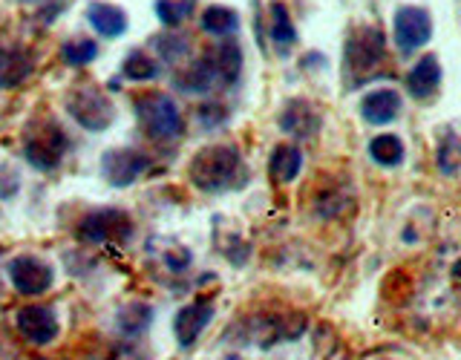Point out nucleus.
I'll return each mask as SVG.
<instances>
[{"instance_id": "obj_12", "label": "nucleus", "mask_w": 461, "mask_h": 360, "mask_svg": "<svg viewBox=\"0 0 461 360\" xmlns=\"http://www.w3.org/2000/svg\"><path fill=\"white\" fill-rule=\"evenodd\" d=\"M280 127H283V133H288V136L309 139V136L317 133V130H321V112H317L309 101L294 98V101H288V104H285V110L280 115Z\"/></svg>"}, {"instance_id": "obj_27", "label": "nucleus", "mask_w": 461, "mask_h": 360, "mask_svg": "<svg viewBox=\"0 0 461 360\" xmlns=\"http://www.w3.org/2000/svg\"><path fill=\"white\" fill-rule=\"evenodd\" d=\"M95 58H98V43L95 40L78 38V40L64 43V61L72 64V67H86V64H93Z\"/></svg>"}, {"instance_id": "obj_26", "label": "nucleus", "mask_w": 461, "mask_h": 360, "mask_svg": "<svg viewBox=\"0 0 461 360\" xmlns=\"http://www.w3.org/2000/svg\"><path fill=\"white\" fill-rule=\"evenodd\" d=\"M196 0H156V14L165 26H179L185 18H191Z\"/></svg>"}, {"instance_id": "obj_21", "label": "nucleus", "mask_w": 461, "mask_h": 360, "mask_svg": "<svg viewBox=\"0 0 461 360\" xmlns=\"http://www.w3.org/2000/svg\"><path fill=\"white\" fill-rule=\"evenodd\" d=\"M271 40L277 43L280 50L294 47V40H297V29L292 23V14H288L285 4H271Z\"/></svg>"}, {"instance_id": "obj_15", "label": "nucleus", "mask_w": 461, "mask_h": 360, "mask_svg": "<svg viewBox=\"0 0 461 360\" xmlns=\"http://www.w3.org/2000/svg\"><path fill=\"white\" fill-rule=\"evenodd\" d=\"M360 112L369 124H389L401 112V95L395 90H375L360 101Z\"/></svg>"}, {"instance_id": "obj_28", "label": "nucleus", "mask_w": 461, "mask_h": 360, "mask_svg": "<svg viewBox=\"0 0 461 360\" xmlns=\"http://www.w3.org/2000/svg\"><path fill=\"white\" fill-rule=\"evenodd\" d=\"M21 191V176L12 165H0V199H12Z\"/></svg>"}, {"instance_id": "obj_10", "label": "nucleus", "mask_w": 461, "mask_h": 360, "mask_svg": "<svg viewBox=\"0 0 461 360\" xmlns=\"http://www.w3.org/2000/svg\"><path fill=\"white\" fill-rule=\"evenodd\" d=\"M18 323V331L35 346H50L58 331H61V323H58V314L50 306H23L14 317Z\"/></svg>"}, {"instance_id": "obj_29", "label": "nucleus", "mask_w": 461, "mask_h": 360, "mask_svg": "<svg viewBox=\"0 0 461 360\" xmlns=\"http://www.w3.org/2000/svg\"><path fill=\"white\" fill-rule=\"evenodd\" d=\"M158 52H162L167 61H176L185 52V40L182 38H158Z\"/></svg>"}, {"instance_id": "obj_8", "label": "nucleus", "mask_w": 461, "mask_h": 360, "mask_svg": "<svg viewBox=\"0 0 461 360\" xmlns=\"http://www.w3.org/2000/svg\"><path fill=\"white\" fill-rule=\"evenodd\" d=\"M429 38H432V18L427 9L403 6L395 12V47L403 55L421 50Z\"/></svg>"}, {"instance_id": "obj_18", "label": "nucleus", "mask_w": 461, "mask_h": 360, "mask_svg": "<svg viewBox=\"0 0 461 360\" xmlns=\"http://www.w3.org/2000/svg\"><path fill=\"white\" fill-rule=\"evenodd\" d=\"M211 64L216 72V84H234L240 78V69H242V52L237 43H220L213 52H211Z\"/></svg>"}, {"instance_id": "obj_14", "label": "nucleus", "mask_w": 461, "mask_h": 360, "mask_svg": "<svg viewBox=\"0 0 461 360\" xmlns=\"http://www.w3.org/2000/svg\"><path fill=\"white\" fill-rule=\"evenodd\" d=\"M32 55L14 47H0V90H14L32 76Z\"/></svg>"}, {"instance_id": "obj_20", "label": "nucleus", "mask_w": 461, "mask_h": 360, "mask_svg": "<svg viewBox=\"0 0 461 360\" xmlns=\"http://www.w3.org/2000/svg\"><path fill=\"white\" fill-rule=\"evenodd\" d=\"M369 156L384 167H395L403 162V141L398 136H389V133L375 136L369 141Z\"/></svg>"}, {"instance_id": "obj_1", "label": "nucleus", "mask_w": 461, "mask_h": 360, "mask_svg": "<svg viewBox=\"0 0 461 360\" xmlns=\"http://www.w3.org/2000/svg\"><path fill=\"white\" fill-rule=\"evenodd\" d=\"M249 173L237 148L230 144H211L199 150L191 162V182L205 194H225L245 184Z\"/></svg>"}, {"instance_id": "obj_9", "label": "nucleus", "mask_w": 461, "mask_h": 360, "mask_svg": "<svg viewBox=\"0 0 461 360\" xmlns=\"http://www.w3.org/2000/svg\"><path fill=\"white\" fill-rule=\"evenodd\" d=\"M148 167H150V158L139 150H130V148L110 150V153H104V162H101V173H104V179L113 187L133 184Z\"/></svg>"}, {"instance_id": "obj_13", "label": "nucleus", "mask_w": 461, "mask_h": 360, "mask_svg": "<svg viewBox=\"0 0 461 360\" xmlns=\"http://www.w3.org/2000/svg\"><path fill=\"white\" fill-rule=\"evenodd\" d=\"M407 86H410V93L412 98H432L438 93V86H441V61L436 55H424L421 61H415V67L410 69V76H407Z\"/></svg>"}, {"instance_id": "obj_3", "label": "nucleus", "mask_w": 461, "mask_h": 360, "mask_svg": "<svg viewBox=\"0 0 461 360\" xmlns=\"http://www.w3.org/2000/svg\"><path fill=\"white\" fill-rule=\"evenodd\" d=\"M386 55V38L375 26L355 29L346 40L343 50V67L352 76V84H360L369 72L384 61Z\"/></svg>"}, {"instance_id": "obj_5", "label": "nucleus", "mask_w": 461, "mask_h": 360, "mask_svg": "<svg viewBox=\"0 0 461 360\" xmlns=\"http://www.w3.org/2000/svg\"><path fill=\"white\" fill-rule=\"evenodd\" d=\"M69 148V139L55 122L38 124L23 141V158L38 170H55Z\"/></svg>"}, {"instance_id": "obj_17", "label": "nucleus", "mask_w": 461, "mask_h": 360, "mask_svg": "<svg viewBox=\"0 0 461 360\" xmlns=\"http://www.w3.org/2000/svg\"><path fill=\"white\" fill-rule=\"evenodd\" d=\"M86 18H90L95 32L104 35V38H119V35L127 32V14L119 6L93 4L90 9H86Z\"/></svg>"}, {"instance_id": "obj_23", "label": "nucleus", "mask_w": 461, "mask_h": 360, "mask_svg": "<svg viewBox=\"0 0 461 360\" xmlns=\"http://www.w3.org/2000/svg\"><path fill=\"white\" fill-rule=\"evenodd\" d=\"M158 61H153V58L144 52V50H136V52H130L124 58V64H122V72H124V78L130 81H153L158 78Z\"/></svg>"}, {"instance_id": "obj_22", "label": "nucleus", "mask_w": 461, "mask_h": 360, "mask_svg": "<svg viewBox=\"0 0 461 360\" xmlns=\"http://www.w3.org/2000/svg\"><path fill=\"white\" fill-rule=\"evenodd\" d=\"M458 162H461V150H458V136L453 127H447L441 139H438V148H436V165L444 176H456L458 170Z\"/></svg>"}, {"instance_id": "obj_30", "label": "nucleus", "mask_w": 461, "mask_h": 360, "mask_svg": "<svg viewBox=\"0 0 461 360\" xmlns=\"http://www.w3.org/2000/svg\"><path fill=\"white\" fill-rule=\"evenodd\" d=\"M18 4H41V0H18Z\"/></svg>"}, {"instance_id": "obj_4", "label": "nucleus", "mask_w": 461, "mask_h": 360, "mask_svg": "<svg viewBox=\"0 0 461 360\" xmlns=\"http://www.w3.org/2000/svg\"><path fill=\"white\" fill-rule=\"evenodd\" d=\"M67 112L72 115V122H78L84 130H93V133L107 130L115 119L110 98L101 93L95 84L76 86V90L67 95Z\"/></svg>"}, {"instance_id": "obj_11", "label": "nucleus", "mask_w": 461, "mask_h": 360, "mask_svg": "<svg viewBox=\"0 0 461 360\" xmlns=\"http://www.w3.org/2000/svg\"><path fill=\"white\" fill-rule=\"evenodd\" d=\"M211 320H213V306L208 300H199V302H191V306H185L176 314V323H173V331H176V340H179L182 349L194 346L202 331L208 328Z\"/></svg>"}, {"instance_id": "obj_6", "label": "nucleus", "mask_w": 461, "mask_h": 360, "mask_svg": "<svg viewBox=\"0 0 461 360\" xmlns=\"http://www.w3.org/2000/svg\"><path fill=\"white\" fill-rule=\"evenodd\" d=\"M130 220L127 213L115 211V208H101L86 213L81 225H78V239L81 242H90V245H101V242H110V239H124L130 237Z\"/></svg>"}, {"instance_id": "obj_7", "label": "nucleus", "mask_w": 461, "mask_h": 360, "mask_svg": "<svg viewBox=\"0 0 461 360\" xmlns=\"http://www.w3.org/2000/svg\"><path fill=\"white\" fill-rule=\"evenodd\" d=\"M9 280H12L18 294L38 297V294H47L52 288L55 274L47 263H43V259L23 254V256H14L9 263Z\"/></svg>"}, {"instance_id": "obj_2", "label": "nucleus", "mask_w": 461, "mask_h": 360, "mask_svg": "<svg viewBox=\"0 0 461 360\" xmlns=\"http://www.w3.org/2000/svg\"><path fill=\"white\" fill-rule=\"evenodd\" d=\"M136 115L153 141H176L185 130L176 101L165 93H144L136 98Z\"/></svg>"}, {"instance_id": "obj_16", "label": "nucleus", "mask_w": 461, "mask_h": 360, "mask_svg": "<svg viewBox=\"0 0 461 360\" xmlns=\"http://www.w3.org/2000/svg\"><path fill=\"white\" fill-rule=\"evenodd\" d=\"M271 179L274 182H294L300 176V170H303V153L297 144H277V148L271 150Z\"/></svg>"}, {"instance_id": "obj_19", "label": "nucleus", "mask_w": 461, "mask_h": 360, "mask_svg": "<svg viewBox=\"0 0 461 360\" xmlns=\"http://www.w3.org/2000/svg\"><path fill=\"white\" fill-rule=\"evenodd\" d=\"M185 93H208L211 86H216V72H213V64H211V55L199 58V61L185 72V76H176L173 81Z\"/></svg>"}, {"instance_id": "obj_25", "label": "nucleus", "mask_w": 461, "mask_h": 360, "mask_svg": "<svg viewBox=\"0 0 461 360\" xmlns=\"http://www.w3.org/2000/svg\"><path fill=\"white\" fill-rule=\"evenodd\" d=\"M237 26H240L237 12L228 6H208L205 14H202V29L211 35H230L237 32Z\"/></svg>"}, {"instance_id": "obj_24", "label": "nucleus", "mask_w": 461, "mask_h": 360, "mask_svg": "<svg viewBox=\"0 0 461 360\" xmlns=\"http://www.w3.org/2000/svg\"><path fill=\"white\" fill-rule=\"evenodd\" d=\"M150 320H153V309L148 302H130V306H124L119 317H115V323H119L124 335H139V331L150 326Z\"/></svg>"}]
</instances>
